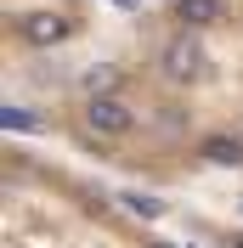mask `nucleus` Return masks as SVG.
Segmentation results:
<instances>
[{
    "mask_svg": "<svg viewBox=\"0 0 243 248\" xmlns=\"http://www.w3.org/2000/svg\"><path fill=\"white\" fill-rule=\"evenodd\" d=\"M85 124H91L96 136H130L136 130V113L124 108L119 96H91L85 102Z\"/></svg>",
    "mask_w": 243,
    "mask_h": 248,
    "instance_id": "f257e3e1",
    "label": "nucleus"
},
{
    "mask_svg": "<svg viewBox=\"0 0 243 248\" xmlns=\"http://www.w3.org/2000/svg\"><path fill=\"white\" fill-rule=\"evenodd\" d=\"M164 79H175V85H198L204 79V51H198V40H170L164 46Z\"/></svg>",
    "mask_w": 243,
    "mask_h": 248,
    "instance_id": "f03ea898",
    "label": "nucleus"
},
{
    "mask_svg": "<svg viewBox=\"0 0 243 248\" xmlns=\"http://www.w3.org/2000/svg\"><path fill=\"white\" fill-rule=\"evenodd\" d=\"M68 34H74V23L57 17V12H29L23 17V40H29V46H57V40H68Z\"/></svg>",
    "mask_w": 243,
    "mask_h": 248,
    "instance_id": "7ed1b4c3",
    "label": "nucleus"
},
{
    "mask_svg": "<svg viewBox=\"0 0 243 248\" xmlns=\"http://www.w3.org/2000/svg\"><path fill=\"white\" fill-rule=\"evenodd\" d=\"M175 17H181L187 29H204V23H215V17H221V0H181V6H175Z\"/></svg>",
    "mask_w": 243,
    "mask_h": 248,
    "instance_id": "20e7f679",
    "label": "nucleus"
},
{
    "mask_svg": "<svg viewBox=\"0 0 243 248\" xmlns=\"http://www.w3.org/2000/svg\"><path fill=\"white\" fill-rule=\"evenodd\" d=\"M204 158L209 164H243V141L238 136H209L204 141Z\"/></svg>",
    "mask_w": 243,
    "mask_h": 248,
    "instance_id": "39448f33",
    "label": "nucleus"
},
{
    "mask_svg": "<svg viewBox=\"0 0 243 248\" xmlns=\"http://www.w3.org/2000/svg\"><path fill=\"white\" fill-rule=\"evenodd\" d=\"M124 203H130L136 215H147V220H158V215H164V203H158V198H141V192H130Z\"/></svg>",
    "mask_w": 243,
    "mask_h": 248,
    "instance_id": "423d86ee",
    "label": "nucleus"
},
{
    "mask_svg": "<svg viewBox=\"0 0 243 248\" xmlns=\"http://www.w3.org/2000/svg\"><path fill=\"white\" fill-rule=\"evenodd\" d=\"M6 124H12V130H34V119L23 108H6Z\"/></svg>",
    "mask_w": 243,
    "mask_h": 248,
    "instance_id": "0eeeda50",
    "label": "nucleus"
},
{
    "mask_svg": "<svg viewBox=\"0 0 243 248\" xmlns=\"http://www.w3.org/2000/svg\"><path fill=\"white\" fill-rule=\"evenodd\" d=\"M232 248H243V232H238V237H232Z\"/></svg>",
    "mask_w": 243,
    "mask_h": 248,
    "instance_id": "6e6552de",
    "label": "nucleus"
}]
</instances>
